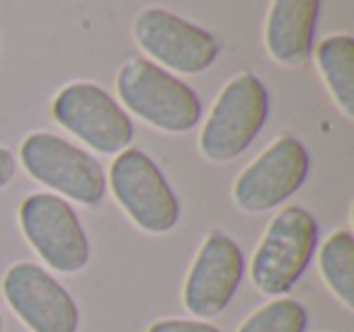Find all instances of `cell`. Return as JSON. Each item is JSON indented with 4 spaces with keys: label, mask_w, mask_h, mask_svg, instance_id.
I'll list each match as a JSON object with an SVG mask.
<instances>
[{
    "label": "cell",
    "mask_w": 354,
    "mask_h": 332,
    "mask_svg": "<svg viewBox=\"0 0 354 332\" xmlns=\"http://www.w3.org/2000/svg\"><path fill=\"white\" fill-rule=\"evenodd\" d=\"M122 104L165 133H187L202 119V100L187 83L148 59H129L117 73Z\"/></svg>",
    "instance_id": "obj_1"
},
{
    "label": "cell",
    "mask_w": 354,
    "mask_h": 332,
    "mask_svg": "<svg viewBox=\"0 0 354 332\" xmlns=\"http://www.w3.org/2000/svg\"><path fill=\"white\" fill-rule=\"evenodd\" d=\"M318 221L304 206H286L270 221L250 262V279L265 296L296 286L318 248Z\"/></svg>",
    "instance_id": "obj_2"
},
{
    "label": "cell",
    "mask_w": 354,
    "mask_h": 332,
    "mask_svg": "<svg viewBox=\"0 0 354 332\" xmlns=\"http://www.w3.org/2000/svg\"><path fill=\"white\" fill-rule=\"evenodd\" d=\"M270 114V93L255 73L226 83L199 133V151L212 163H231L252 146Z\"/></svg>",
    "instance_id": "obj_3"
},
{
    "label": "cell",
    "mask_w": 354,
    "mask_h": 332,
    "mask_svg": "<svg viewBox=\"0 0 354 332\" xmlns=\"http://www.w3.org/2000/svg\"><path fill=\"white\" fill-rule=\"evenodd\" d=\"M30 177L83 206H97L107 194V175L97 158L51 131H32L20 146Z\"/></svg>",
    "instance_id": "obj_4"
},
{
    "label": "cell",
    "mask_w": 354,
    "mask_h": 332,
    "mask_svg": "<svg viewBox=\"0 0 354 332\" xmlns=\"http://www.w3.org/2000/svg\"><path fill=\"white\" fill-rule=\"evenodd\" d=\"M107 187L129 219L146 233H170L180 223V199L156 160L138 148L117 153L109 167Z\"/></svg>",
    "instance_id": "obj_5"
},
{
    "label": "cell",
    "mask_w": 354,
    "mask_h": 332,
    "mask_svg": "<svg viewBox=\"0 0 354 332\" xmlns=\"http://www.w3.org/2000/svg\"><path fill=\"white\" fill-rule=\"evenodd\" d=\"M20 228L54 272L78 274L90 262V240L75 209L59 194L37 192L20 206Z\"/></svg>",
    "instance_id": "obj_6"
},
{
    "label": "cell",
    "mask_w": 354,
    "mask_h": 332,
    "mask_svg": "<svg viewBox=\"0 0 354 332\" xmlns=\"http://www.w3.org/2000/svg\"><path fill=\"white\" fill-rule=\"evenodd\" d=\"M54 119L85 146L104 156L127 151L133 141V122L127 109L95 83H71L51 102Z\"/></svg>",
    "instance_id": "obj_7"
},
{
    "label": "cell",
    "mask_w": 354,
    "mask_h": 332,
    "mask_svg": "<svg viewBox=\"0 0 354 332\" xmlns=\"http://www.w3.org/2000/svg\"><path fill=\"white\" fill-rule=\"evenodd\" d=\"M133 39L160 68L194 75L214 66L221 44L212 32L165 8H146L133 20Z\"/></svg>",
    "instance_id": "obj_8"
},
{
    "label": "cell",
    "mask_w": 354,
    "mask_h": 332,
    "mask_svg": "<svg viewBox=\"0 0 354 332\" xmlns=\"http://www.w3.org/2000/svg\"><path fill=\"white\" fill-rule=\"evenodd\" d=\"M310 156L296 136L272 141L233 182V201L245 214H265L304 187Z\"/></svg>",
    "instance_id": "obj_9"
},
{
    "label": "cell",
    "mask_w": 354,
    "mask_h": 332,
    "mask_svg": "<svg viewBox=\"0 0 354 332\" xmlns=\"http://www.w3.org/2000/svg\"><path fill=\"white\" fill-rule=\"evenodd\" d=\"M3 296L32 332H78V303L68 288L39 264H12L3 277Z\"/></svg>",
    "instance_id": "obj_10"
},
{
    "label": "cell",
    "mask_w": 354,
    "mask_h": 332,
    "mask_svg": "<svg viewBox=\"0 0 354 332\" xmlns=\"http://www.w3.org/2000/svg\"><path fill=\"white\" fill-rule=\"evenodd\" d=\"M245 277V257L236 240L223 230L204 238L185 279L183 301L192 315L214 317L226 311Z\"/></svg>",
    "instance_id": "obj_11"
},
{
    "label": "cell",
    "mask_w": 354,
    "mask_h": 332,
    "mask_svg": "<svg viewBox=\"0 0 354 332\" xmlns=\"http://www.w3.org/2000/svg\"><path fill=\"white\" fill-rule=\"evenodd\" d=\"M320 0H272L265 22L267 54L281 66H304L313 54Z\"/></svg>",
    "instance_id": "obj_12"
},
{
    "label": "cell",
    "mask_w": 354,
    "mask_h": 332,
    "mask_svg": "<svg viewBox=\"0 0 354 332\" xmlns=\"http://www.w3.org/2000/svg\"><path fill=\"white\" fill-rule=\"evenodd\" d=\"M315 64L330 95L347 119L354 117V39L349 35L325 37L315 46Z\"/></svg>",
    "instance_id": "obj_13"
},
{
    "label": "cell",
    "mask_w": 354,
    "mask_h": 332,
    "mask_svg": "<svg viewBox=\"0 0 354 332\" xmlns=\"http://www.w3.org/2000/svg\"><path fill=\"white\" fill-rule=\"evenodd\" d=\"M320 274L330 291L347 311H354V238L349 230H335L318 255Z\"/></svg>",
    "instance_id": "obj_14"
},
{
    "label": "cell",
    "mask_w": 354,
    "mask_h": 332,
    "mask_svg": "<svg viewBox=\"0 0 354 332\" xmlns=\"http://www.w3.org/2000/svg\"><path fill=\"white\" fill-rule=\"evenodd\" d=\"M308 311L296 298H274L245 317L238 332H306Z\"/></svg>",
    "instance_id": "obj_15"
},
{
    "label": "cell",
    "mask_w": 354,
    "mask_h": 332,
    "mask_svg": "<svg viewBox=\"0 0 354 332\" xmlns=\"http://www.w3.org/2000/svg\"><path fill=\"white\" fill-rule=\"evenodd\" d=\"M146 332H221L216 325L204 320H189V317H167L158 320Z\"/></svg>",
    "instance_id": "obj_16"
},
{
    "label": "cell",
    "mask_w": 354,
    "mask_h": 332,
    "mask_svg": "<svg viewBox=\"0 0 354 332\" xmlns=\"http://www.w3.org/2000/svg\"><path fill=\"white\" fill-rule=\"evenodd\" d=\"M15 172H17V160L12 156V151L6 146H0V190H6L10 185Z\"/></svg>",
    "instance_id": "obj_17"
},
{
    "label": "cell",
    "mask_w": 354,
    "mask_h": 332,
    "mask_svg": "<svg viewBox=\"0 0 354 332\" xmlns=\"http://www.w3.org/2000/svg\"><path fill=\"white\" fill-rule=\"evenodd\" d=\"M6 330V322H3V313H0V332Z\"/></svg>",
    "instance_id": "obj_18"
}]
</instances>
